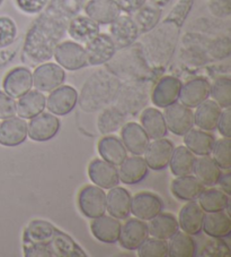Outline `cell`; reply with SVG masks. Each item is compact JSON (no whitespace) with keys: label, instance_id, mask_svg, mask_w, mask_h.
<instances>
[{"label":"cell","instance_id":"cell-1","mask_svg":"<svg viewBox=\"0 0 231 257\" xmlns=\"http://www.w3.org/2000/svg\"><path fill=\"white\" fill-rule=\"evenodd\" d=\"M68 23L69 21L43 10L26 34L23 49L25 58L33 64L50 60L64 37Z\"/></svg>","mask_w":231,"mask_h":257},{"label":"cell","instance_id":"cell-2","mask_svg":"<svg viewBox=\"0 0 231 257\" xmlns=\"http://www.w3.org/2000/svg\"><path fill=\"white\" fill-rule=\"evenodd\" d=\"M193 0H182L175 7L177 13L175 20H172L170 15L158 29L154 28L148 32L149 35L144 39V47H141L149 65L151 61V64L159 67L170 61L174 54L176 40L178 38L180 26V24H177L178 17L188 15Z\"/></svg>","mask_w":231,"mask_h":257},{"label":"cell","instance_id":"cell-3","mask_svg":"<svg viewBox=\"0 0 231 257\" xmlns=\"http://www.w3.org/2000/svg\"><path fill=\"white\" fill-rule=\"evenodd\" d=\"M121 86L120 78L110 70L100 69L92 75L84 84L79 104L86 112H95L113 103Z\"/></svg>","mask_w":231,"mask_h":257},{"label":"cell","instance_id":"cell-4","mask_svg":"<svg viewBox=\"0 0 231 257\" xmlns=\"http://www.w3.org/2000/svg\"><path fill=\"white\" fill-rule=\"evenodd\" d=\"M121 54H115L108 64V70L124 82H146L151 77V67L141 46L122 49Z\"/></svg>","mask_w":231,"mask_h":257},{"label":"cell","instance_id":"cell-5","mask_svg":"<svg viewBox=\"0 0 231 257\" xmlns=\"http://www.w3.org/2000/svg\"><path fill=\"white\" fill-rule=\"evenodd\" d=\"M149 92L146 82L130 81L121 83L113 103L126 116H136L146 107Z\"/></svg>","mask_w":231,"mask_h":257},{"label":"cell","instance_id":"cell-6","mask_svg":"<svg viewBox=\"0 0 231 257\" xmlns=\"http://www.w3.org/2000/svg\"><path fill=\"white\" fill-rule=\"evenodd\" d=\"M58 65L66 70H79L88 66L86 50L82 44L74 41L59 43L53 54Z\"/></svg>","mask_w":231,"mask_h":257},{"label":"cell","instance_id":"cell-7","mask_svg":"<svg viewBox=\"0 0 231 257\" xmlns=\"http://www.w3.org/2000/svg\"><path fill=\"white\" fill-rule=\"evenodd\" d=\"M78 206L82 213L90 219L105 214L106 194L96 185H87L78 194Z\"/></svg>","mask_w":231,"mask_h":257},{"label":"cell","instance_id":"cell-8","mask_svg":"<svg viewBox=\"0 0 231 257\" xmlns=\"http://www.w3.org/2000/svg\"><path fill=\"white\" fill-rule=\"evenodd\" d=\"M110 37L118 50L131 47L139 38V30L128 15H120L110 24Z\"/></svg>","mask_w":231,"mask_h":257},{"label":"cell","instance_id":"cell-9","mask_svg":"<svg viewBox=\"0 0 231 257\" xmlns=\"http://www.w3.org/2000/svg\"><path fill=\"white\" fill-rule=\"evenodd\" d=\"M162 114L167 130L177 136H184L194 126V112L178 102L168 105Z\"/></svg>","mask_w":231,"mask_h":257},{"label":"cell","instance_id":"cell-10","mask_svg":"<svg viewBox=\"0 0 231 257\" xmlns=\"http://www.w3.org/2000/svg\"><path fill=\"white\" fill-rule=\"evenodd\" d=\"M85 50L88 65L90 66L106 65L118 52L113 40L105 33H100L86 43Z\"/></svg>","mask_w":231,"mask_h":257},{"label":"cell","instance_id":"cell-11","mask_svg":"<svg viewBox=\"0 0 231 257\" xmlns=\"http://www.w3.org/2000/svg\"><path fill=\"white\" fill-rule=\"evenodd\" d=\"M175 146L172 142L162 137L150 142L144 151V161L149 169L162 171L170 166V161Z\"/></svg>","mask_w":231,"mask_h":257},{"label":"cell","instance_id":"cell-12","mask_svg":"<svg viewBox=\"0 0 231 257\" xmlns=\"http://www.w3.org/2000/svg\"><path fill=\"white\" fill-rule=\"evenodd\" d=\"M32 76L33 85L38 91L51 92L64 84L66 73L60 65L46 63L36 67Z\"/></svg>","mask_w":231,"mask_h":257},{"label":"cell","instance_id":"cell-13","mask_svg":"<svg viewBox=\"0 0 231 257\" xmlns=\"http://www.w3.org/2000/svg\"><path fill=\"white\" fill-rule=\"evenodd\" d=\"M78 103V93L70 85H60L50 92L46 99V108L56 116H66Z\"/></svg>","mask_w":231,"mask_h":257},{"label":"cell","instance_id":"cell-14","mask_svg":"<svg viewBox=\"0 0 231 257\" xmlns=\"http://www.w3.org/2000/svg\"><path fill=\"white\" fill-rule=\"evenodd\" d=\"M180 79L174 76H164L156 83L151 92V101L159 108H167L178 102L182 88Z\"/></svg>","mask_w":231,"mask_h":257},{"label":"cell","instance_id":"cell-15","mask_svg":"<svg viewBox=\"0 0 231 257\" xmlns=\"http://www.w3.org/2000/svg\"><path fill=\"white\" fill-rule=\"evenodd\" d=\"M30 120L28 136L35 142L50 141L60 131L59 118L51 112H42Z\"/></svg>","mask_w":231,"mask_h":257},{"label":"cell","instance_id":"cell-16","mask_svg":"<svg viewBox=\"0 0 231 257\" xmlns=\"http://www.w3.org/2000/svg\"><path fill=\"white\" fill-rule=\"evenodd\" d=\"M162 209V199L154 193L140 192L132 197L131 213L140 220L149 221L160 213Z\"/></svg>","mask_w":231,"mask_h":257},{"label":"cell","instance_id":"cell-17","mask_svg":"<svg viewBox=\"0 0 231 257\" xmlns=\"http://www.w3.org/2000/svg\"><path fill=\"white\" fill-rule=\"evenodd\" d=\"M149 237L148 224L138 218L128 220L121 227L118 242L126 250H136Z\"/></svg>","mask_w":231,"mask_h":257},{"label":"cell","instance_id":"cell-18","mask_svg":"<svg viewBox=\"0 0 231 257\" xmlns=\"http://www.w3.org/2000/svg\"><path fill=\"white\" fill-rule=\"evenodd\" d=\"M33 86L32 72L25 67H16L10 70L4 78L2 87L12 99H20Z\"/></svg>","mask_w":231,"mask_h":257},{"label":"cell","instance_id":"cell-19","mask_svg":"<svg viewBox=\"0 0 231 257\" xmlns=\"http://www.w3.org/2000/svg\"><path fill=\"white\" fill-rule=\"evenodd\" d=\"M88 176L96 186L110 189L120 183L118 170L103 159H95L88 166Z\"/></svg>","mask_w":231,"mask_h":257},{"label":"cell","instance_id":"cell-20","mask_svg":"<svg viewBox=\"0 0 231 257\" xmlns=\"http://www.w3.org/2000/svg\"><path fill=\"white\" fill-rule=\"evenodd\" d=\"M210 83L203 77H196L182 85L180 101L182 104L188 108H196L198 104L210 96Z\"/></svg>","mask_w":231,"mask_h":257},{"label":"cell","instance_id":"cell-21","mask_svg":"<svg viewBox=\"0 0 231 257\" xmlns=\"http://www.w3.org/2000/svg\"><path fill=\"white\" fill-rule=\"evenodd\" d=\"M121 141L128 152H131L133 156H144L150 143L149 136L138 122L124 123L121 130Z\"/></svg>","mask_w":231,"mask_h":257},{"label":"cell","instance_id":"cell-22","mask_svg":"<svg viewBox=\"0 0 231 257\" xmlns=\"http://www.w3.org/2000/svg\"><path fill=\"white\" fill-rule=\"evenodd\" d=\"M28 126L25 119L12 117L0 123V145L17 146L24 143L28 139Z\"/></svg>","mask_w":231,"mask_h":257},{"label":"cell","instance_id":"cell-23","mask_svg":"<svg viewBox=\"0 0 231 257\" xmlns=\"http://www.w3.org/2000/svg\"><path fill=\"white\" fill-rule=\"evenodd\" d=\"M86 15L98 25H108L121 15L115 0H90L84 6Z\"/></svg>","mask_w":231,"mask_h":257},{"label":"cell","instance_id":"cell-24","mask_svg":"<svg viewBox=\"0 0 231 257\" xmlns=\"http://www.w3.org/2000/svg\"><path fill=\"white\" fill-rule=\"evenodd\" d=\"M131 194L126 188L115 186L106 194V211L118 220L128 219L131 213Z\"/></svg>","mask_w":231,"mask_h":257},{"label":"cell","instance_id":"cell-25","mask_svg":"<svg viewBox=\"0 0 231 257\" xmlns=\"http://www.w3.org/2000/svg\"><path fill=\"white\" fill-rule=\"evenodd\" d=\"M122 224L118 219L108 215H100L92 219L90 223V231L97 240L105 243L118 242Z\"/></svg>","mask_w":231,"mask_h":257},{"label":"cell","instance_id":"cell-26","mask_svg":"<svg viewBox=\"0 0 231 257\" xmlns=\"http://www.w3.org/2000/svg\"><path fill=\"white\" fill-rule=\"evenodd\" d=\"M204 214L206 213L196 201L188 202L180 212V229L183 230V232L190 234V236H196V234L201 233Z\"/></svg>","mask_w":231,"mask_h":257},{"label":"cell","instance_id":"cell-27","mask_svg":"<svg viewBox=\"0 0 231 257\" xmlns=\"http://www.w3.org/2000/svg\"><path fill=\"white\" fill-rule=\"evenodd\" d=\"M118 178L126 185H136L141 183L148 176L149 168L142 156L126 158L118 166Z\"/></svg>","mask_w":231,"mask_h":257},{"label":"cell","instance_id":"cell-28","mask_svg":"<svg viewBox=\"0 0 231 257\" xmlns=\"http://www.w3.org/2000/svg\"><path fill=\"white\" fill-rule=\"evenodd\" d=\"M66 32L78 43H88L100 33V25L88 16H74L66 28Z\"/></svg>","mask_w":231,"mask_h":257},{"label":"cell","instance_id":"cell-29","mask_svg":"<svg viewBox=\"0 0 231 257\" xmlns=\"http://www.w3.org/2000/svg\"><path fill=\"white\" fill-rule=\"evenodd\" d=\"M204 186L192 175L176 177L170 185V192L180 201H198L200 194L203 192Z\"/></svg>","mask_w":231,"mask_h":257},{"label":"cell","instance_id":"cell-30","mask_svg":"<svg viewBox=\"0 0 231 257\" xmlns=\"http://www.w3.org/2000/svg\"><path fill=\"white\" fill-rule=\"evenodd\" d=\"M222 109L213 100H206L198 104L194 113V125L206 132H214L216 130Z\"/></svg>","mask_w":231,"mask_h":257},{"label":"cell","instance_id":"cell-31","mask_svg":"<svg viewBox=\"0 0 231 257\" xmlns=\"http://www.w3.org/2000/svg\"><path fill=\"white\" fill-rule=\"evenodd\" d=\"M17 114L23 119H32L42 113L46 108V97L42 92L30 90L26 94L20 97L16 102Z\"/></svg>","mask_w":231,"mask_h":257},{"label":"cell","instance_id":"cell-32","mask_svg":"<svg viewBox=\"0 0 231 257\" xmlns=\"http://www.w3.org/2000/svg\"><path fill=\"white\" fill-rule=\"evenodd\" d=\"M202 231L211 238H226L231 233V219L224 211L204 214Z\"/></svg>","mask_w":231,"mask_h":257},{"label":"cell","instance_id":"cell-33","mask_svg":"<svg viewBox=\"0 0 231 257\" xmlns=\"http://www.w3.org/2000/svg\"><path fill=\"white\" fill-rule=\"evenodd\" d=\"M148 231L151 237L168 240L180 231L178 220L172 213H160L149 220Z\"/></svg>","mask_w":231,"mask_h":257},{"label":"cell","instance_id":"cell-34","mask_svg":"<svg viewBox=\"0 0 231 257\" xmlns=\"http://www.w3.org/2000/svg\"><path fill=\"white\" fill-rule=\"evenodd\" d=\"M141 126L151 140L162 139L168 134L162 112L156 108H146L140 116Z\"/></svg>","mask_w":231,"mask_h":257},{"label":"cell","instance_id":"cell-35","mask_svg":"<svg viewBox=\"0 0 231 257\" xmlns=\"http://www.w3.org/2000/svg\"><path fill=\"white\" fill-rule=\"evenodd\" d=\"M214 142V136L210 133L195 128H190L184 135L185 146L198 157L210 156Z\"/></svg>","mask_w":231,"mask_h":257},{"label":"cell","instance_id":"cell-36","mask_svg":"<svg viewBox=\"0 0 231 257\" xmlns=\"http://www.w3.org/2000/svg\"><path fill=\"white\" fill-rule=\"evenodd\" d=\"M98 153L102 159L118 167L128 158V151L116 136H104L98 142Z\"/></svg>","mask_w":231,"mask_h":257},{"label":"cell","instance_id":"cell-37","mask_svg":"<svg viewBox=\"0 0 231 257\" xmlns=\"http://www.w3.org/2000/svg\"><path fill=\"white\" fill-rule=\"evenodd\" d=\"M193 172L196 179L203 186H214L219 181L222 171L220 167L210 156L196 158L194 163Z\"/></svg>","mask_w":231,"mask_h":257},{"label":"cell","instance_id":"cell-38","mask_svg":"<svg viewBox=\"0 0 231 257\" xmlns=\"http://www.w3.org/2000/svg\"><path fill=\"white\" fill-rule=\"evenodd\" d=\"M126 114L121 111L115 104L103 108L97 120V126L102 134H112L118 131L126 120Z\"/></svg>","mask_w":231,"mask_h":257},{"label":"cell","instance_id":"cell-39","mask_svg":"<svg viewBox=\"0 0 231 257\" xmlns=\"http://www.w3.org/2000/svg\"><path fill=\"white\" fill-rule=\"evenodd\" d=\"M196 157L186 146H178L174 149L170 161L172 174L175 177L188 176L193 174L194 163Z\"/></svg>","mask_w":231,"mask_h":257},{"label":"cell","instance_id":"cell-40","mask_svg":"<svg viewBox=\"0 0 231 257\" xmlns=\"http://www.w3.org/2000/svg\"><path fill=\"white\" fill-rule=\"evenodd\" d=\"M198 201V205L201 206L202 210L204 212H206V213L229 210V195H226L220 189H203V192L200 194Z\"/></svg>","mask_w":231,"mask_h":257},{"label":"cell","instance_id":"cell-41","mask_svg":"<svg viewBox=\"0 0 231 257\" xmlns=\"http://www.w3.org/2000/svg\"><path fill=\"white\" fill-rule=\"evenodd\" d=\"M162 8L149 4V5L142 6L140 10L134 13L133 21L138 26L140 34H146L151 30L157 28L162 19Z\"/></svg>","mask_w":231,"mask_h":257},{"label":"cell","instance_id":"cell-42","mask_svg":"<svg viewBox=\"0 0 231 257\" xmlns=\"http://www.w3.org/2000/svg\"><path fill=\"white\" fill-rule=\"evenodd\" d=\"M198 254V246L190 234L176 232L170 238L168 256L170 257H194Z\"/></svg>","mask_w":231,"mask_h":257},{"label":"cell","instance_id":"cell-43","mask_svg":"<svg viewBox=\"0 0 231 257\" xmlns=\"http://www.w3.org/2000/svg\"><path fill=\"white\" fill-rule=\"evenodd\" d=\"M86 0H51L44 10L62 19L70 21L77 16L85 6Z\"/></svg>","mask_w":231,"mask_h":257},{"label":"cell","instance_id":"cell-44","mask_svg":"<svg viewBox=\"0 0 231 257\" xmlns=\"http://www.w3.org/2000/svg\"><path fill=\"white\" fill-rule=\"evenodd\" d=\"M210 95L221 109L231 107V81L229 77L222 76L216 78L210 87Z\"/></svg>","mask_w":231,"mask_h":257},{"label":"cell","instance_id":"cell-45","mask_svg":"<svg viewBox=\"0 0 231 257\" xmlns=\"http://www.w3.org/2000/svg\"><path fill=\"white\" fill-rule=\"evenodd\" d=\"M140 257H168V242L159 238H146L138 248Z\"/></svg>","mask_w":231,"mask_h":257},{"label":"cell","instance_id":"cell-46","mask_svg":"<svg viewBox=\"0 0 231 257\" xmlns=\"http://www.w3.org/2000/svg\"><path fill=\"white\" fill-rule=\"evenodd\" d=\"M212 159L216 161L221 170H230V139L224 137L219 141H216L211 151Z\"/></svg>","mask_w":231,"mask_h":257},{"label":"cell","instance_id":"cell-47","mask_svg":"<svg viewBox=\"0 0 231 257\" xmlns=\"http://www.w3.org/2000/svg\"><path fill=\"white\" fill-rule=\"evenodd\" d=\"M17 37V26L10 17H0V49L6 48L15 41Z\"/></svg>","mask_w":231,"mask_h":257},{"label":"cell","instance_id":"cell-48","mask_svg":"<svg viewBox=\"0 0 231 257\" xmlns=\"http://www.w3.org/2000/svg\"><path fill=\"white\" fill-rule=\"evenodd\" d=\"M202 254L206 256H229L230 249L222 238H213L204 246Z\"/></svg>","mask_w":231,"mask_h":257},{"label":"cell","instance_id":"cell-49","mask_svg":"<svg viewBox=\"0 0 231 257\" xmlns=\"http://www.w3.org/2000/svg\"><path fill=\"white\" fill-rule=\"evenodd\" d=\"M17 112L15 99H12L7 93L0 91V119L15 117Z\"/></svg>","mask_w":231,"mask_h":257},{"label":"cell","instance_id":"cell-50","mask_svg":"<svg viewBox=\"0 0 231 257\" xmlns=\"http://www.w3.org/2000/svg\"><path fill=\"white\" fill-rule=\"evenodd\" d=\"M48 0H16V5L26 14H38L46 7Z\"/></svg>","mask_w":231,"mask_h":257},{"label":"cell","instance_id":"cell-51","mask_svg":"<svg viewBox=\"0 0 231 257\" xmlns=\"http://www.w3.org/2000/svg\"><path fill=\"white\" fill-rule=\"evenodd\" d=\"M230 117H231V111L230 108L224 109V111H221L219 121H218L216 130L219 131L220 134L224 137H231V125H230Z\"/></svg>","mask_w":231,"mask_h":257},{"label":"cell","instance_id":"cell-52","mask_svg":"<svg viewBox=\"0 0 231 257\" xmlns=\"http://www.w3.org/2000/svg\"><path fill=\"white\" fill-rule=\"evenodd\" d=\"M115 2H116L121 12L126 13V14H133L144 5L146 0H115Z\"/></svg>","mask_w":231,"mask_h":257},{"label":"cell","instance_id":"cell-53","mask_svg":"<svg viewBox=\"0 0 231 257\" xmlns=\"http://www.w3.org/2000/svg\"><path fill=\"white\" fill-rule=\"evenodd\" d=\"M230 180H231L230 170H226L224 174V172H222L221 176H220V178H219V181H218V184L220 185L222 192L226 193V195H229V196H230V193H231Z\"/></svg>","mask_w":231,"mask_h":257},{"label":"cell","instance_id":"cell-54","mask_svg":"<svg viewBox=\"0 0 231 257\" xmlns=\"http://www.w3.org/2000/svg\"><path fill=\"white\" fill-rule=\"evenodd\" d=\"M150 2H151V4H152V5L157 6V7H159V8H162V7H164V6L168 5L170 0H150Z\"/></svg>","mask_w":231,"mask_h":257},{"label":"cell","instance_id":"cell-55","mask_svg":"<svg viewBox=\"0 0 231 257\" xmlns=\"http://www.w3.org/2000/svg\"><path fill=\"white\" fill-rule=\"evenodd\" d=\"M2 2H4V0H0V5H2Z\"/></svg>","mask_w":231,"mask_h":257}]
</instances>
